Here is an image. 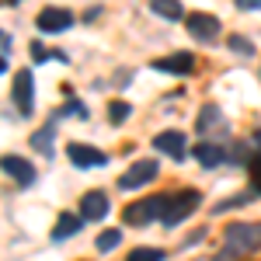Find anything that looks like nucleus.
<instances>
[{"label":"nucleus","mask_w":261,"mask_h":261,"mask_svg":"<svg viewBox=\"0 0 261 261\" xmlns=\"http://www.w3.org/2000/svg\"><path fill=\"white\" fill-rule=\"evenodd\" d=\"M223 247L233 251L237 258H247V254L261 251V223H230Z\"/></svg>","instance_id":"obj_1"},{"label":"nucleus","mask_w":261,"mask_h":261,"mask_svg":"<svg viewBox=\"0 0 261 261\" xmlns=\"http://www.w3.org/2000/svg\"><path fill=\"white\" fill-rule=\"evenodd\" d=\"M202 205V195L195 192V188H181V192H174L171 199H167V209H164V226L171 230V226H178V223H185L195 209Z\"/></svg>","instance_id":"obj_2"},{"label":"nucleus","mask_w":261,"mask_h":261,"mask_svg":"<svg viewBox=\"0 0 261 261\" xmlns=\"http://www.w3.org/2000/svg\"><path fill=\"white\" fill-rule=\"evenodd\" d=\"M167 199L171 195H150V199H143V202H133V205H125L122 220L129 223V226H146V223H153V220H164Z\"/></svg>","instance_id":"obj_3"},{"label":"nucleus","mask_w":261,"mask_h":261,"mask_svg":"<svg viewBox=\"0 0 261 261\" xmlns=\"http://www.w3.org/2000/svg\"><path fill=\"white\" fill-rule=\"evenodd\" d=\"M11 98H14V105H18V112L28 119L32 108H35V77H32V70H18V73H14Z\"/></svg>","instance_id":"obj_4"},{"label":"nucleus","mask_w":261,"mask_h":261,"mask_svg":"<svg viewBox=\"0 0 261 261\" xmlns=\"http://www.w3.org/2000/svg\"><path fill=\"white\" fill-rule=\"evenodd\" d=\"M157 171H161V167H157V161H150V157H146V161H136V164H133V167H129V171L119 178V188H125V192L143 188V185H150V181L157 178Z\"/></svg>","instance_id":"obj_5"},{"label":"nucleus","mask_w":261,"mask_h":261,"mask_svg":"<svg viewBox=\"0 0 261 261\" xmlns=\"http://www.w3.org/2000/svg\"><path fill=\"white\" fill-rule=\"evenodd\" d=\"M35 24H39L42 35H60V32H66L73 24V14L66 7H45V11H39Z\"/></svg>","instance_id":"obj_6"},{"label":"nucleus","mask_w":261,"mask_h":261,"mask_svg":"<svg viewBox=\"0 0 261 261\" xmlns=\"http://www.w3.org/2000/svg\"><path fill=\"white\" fill-rule=\"evenodd\" d=\"M0 171L7 174V178H14L18 185H35V167H32V161H24V157H18V153H7V157H0Z\"/></svg>","instance_id":"obj_7"},{"label":"nucleus","mask_w":261,"mask_h":261,"mask_svg":"<svg viewBox=\"0 0 261 261\" xmlns=\"http://www.w3.org/2000/svg\"><path fill=\"white\" fill-rule=\"evenodd\" d=\"M185 24H188V32H192V39L199 42H216L220 39V18H213V14H188L185 18Z\"/></svg>","instance_id":"obj_8"},{"label":"nucleus","mask_w":261,"mask_h":261,"mask_svg":"<svg viewBox=\"0 0 261 261\" xmlns=\"http://www.w3.org/2000/svg\"><path fill=\"white\" fill-rule=\"evenodd\" d=\"M66 157H70L73 167H105L108 164V157L101 153L98 146H84V143H70L66 146Z\"/></svg>","instance_id":"obj_9"},{"label":"nucleus","mask_w":261,"mask_h":261,"mask_svg":"<svg viewBox=\"0 0 261 261\" xmlns=\"http://www.w3.org/2000/svg\"><path fill=\"white\" fill-rule=\"evenodd\" d=\"M153 70H161V73H192L195 70V56L192 53H171V56H164V60H153Z\"/></svg>","instance_id":"obj_10"},{"label":"nucleus","mask_w":261,"mask_h":261,"mask_svg":"<svg viewBox=\"0 0 261 261\" xmlns=\"http://www.w3.org/2000/svg\"><path fill=\"white\" fill-rule=\"evenodd\" d=\"M153 146L167 153V157H174V161H185V133L178 129H167V133H157L153 136Z\"/></svg>","instance_id":"obj_11"},{"label":"nucleus","mask_w":261,"mask_h":261,"mask_svg":"<svg viewBox=\"0 0 261 261\" xmlns=\"http://www.w3.org/2000/svg\"><path fill=\"white\" fill-rule=\"evenodd\" d=\"M81 216L87 223L105 220V216H108V195H105V192H87L81 199Z\"/></svg>","instance_id":"obj_12"},{"label":"nucleus","mask_w":261,"mask_h":261,"mask_svg":"<svg viewBox=\"0 0 261 261\" xmlns=\"http://www.w3.org/2000/svg\"><path fill=\"white\" fill-rule=\"evenodd\" d=\"M195 129H199V133H226L220 105H202V108H199V119H195Z\"/></svg>","instance_id":"obj_13"},{"label":"nucleus","mask_w":261,"mask_h":261,"mask_svg":"<svg viewBox=\"0 0 261 261\" xmlns=\"http://www.w3.org/2000/svg\"><path fill=\"white\" fill-rule=\"evenodd\" d=\"M60 119H63L60 112H53V115H49V122L42 125L39 133H32V146H35V150H42L45 157L53 153V133H56V125H60Z\"/></svg>","instance_id":"obj_14"},{"label":"nucleus","mask_w":261,"mask_h":261,"mask_svg":"<svg viewBox=\"0 0 261 261\" xmlns=\"http://www.w3.org/2000/svg\"><path fill=\"white\" fill-rule=\"evenodd\" d=\"M84 226V216H73V213H63L60 220H56V226H53V241H70L73 233H81Z\"/></svg>","instance_id":"obj_15"},{"label":"nucleus","mask_w":261,"mask_h":261,"mask_svg":"<svg viewBox=\"0 0 261 261\" xmlns=\"http://www.w3.org/2000/svg\"><path fill=\"white\" fill-rule=\"evenodd\" d=\"M192 153H195V161H199L202 167H220V164L226 161V150H220L216 143H199Z\"/></svg>","instance_id":"obj_16"},{"label":"nucleus","mask_w":261,"mask_h":261,"mask_svg":"<svg viewBox=\"0 0 261 261\" xmlns=\"http://www.w3.org/2000/svg\"><path fill=\"white\" fill-rule=\"evenodd\" d=\"M150 11L164 21H181V14H185L178 0H150Z\"/></svg>","instance_id":"obj_17"},{"label":"nucleus","mask_w":261,"mask_h":261,"mask_svg":"<svg viewBox=\"0 0 261 261\" xmlns=\"http://www.w3.org/2000/svg\"><path fill=\"white\" fill-rule=\"evenodd\" d=\"M164 258H167V254H164L161 247H133L125 261H164Z\"/></svg>","instance_id":"obj_18"},{"label":"nucleus","mask_w":261,"mask_h":261,"mask_svg":"<svg viewBox=\"0 0 261 261\" xmlns=\"http://www.w3.org/2000/svg\"><path fill=\"white\" fill-rule=\"evenodd\" d=\"M119 244H122L119 230H105V233L98 237V251H112V247H119Z\"/></svg>","instance_id":"obj_19"},{"label":"nucleus","mask_w":261,"mask_h":261,"mask_svg":"<svg viewBox=\"0 0 261 261\" xmlns=\"http://www.w3.org/2000/svg\"><path fill=\"white\" fill-rule=\"evenodd\" d=\"M129 112H133V108H129L125 101H112V105H108V119H112V122L129 119Z\"/></svg>","instance_id":"obj_20"},{"label":"nucleus","mask_w":261,"mask_h":261,"mask_svg":"<svg viewBox=\"0 0 261 261\" xmlns=\"http://www.w3.org/2000/svg\"><path fill=\"white\" fill-rule=\"evenodd\" d=\"M251 192H254V195H261V153L251 161Z\"/></svg>","instance_id":"obj_21"},{"label":"nucleus","mask_w":261,"mask_h":261,"mask_svg":"<svg viewBox=\"0 0 261 261\" xmlns=\"http://www.w3.org/2000/svg\"><path fill=\"white\" fill-rule=\"evenodd\" d=\"M247 199H251V195H233V199H223L220 205H213V213L220 216V213H226V209H237V205H244Z\"/></svg>","instance_id":"obj_22"},{"label":"nucleus","mask_w":261,"mask_h":261,"mask_svg":"<svg viewBox=\"0 0 261 261\" xmlns=\"http://www.w3.org/2000/svg\"><path fill=\"white\" fill-rule=\"evenodd\" d=\"M230 45H233L237 53H254V45H251V42H244L241 35H233V39H230Z\"/></svg>","instance_id":"obj_23"},{"label":"nucleus","mask_w":261,"mask_h":261,"mask_svg":"<svg viewBox=\"0 0 261 261\" xmlns=\"http://www.w3.org/2000/svg\"><path fill=\"white\" fill-rule=\"evenodd\" d=\"M237 7H241V11H258L261 0H237Z\"/></svg>","instance_id":"obj_24"},{"label":"nucleus","mask_w":261,"mask_h":261,"mask_svg":"<svg viewBox=\"0 0 261 261\" xmlns=\"http://www.w3.org/2000/svg\"><path fill=\"white\" fill-rule=\"evenodd\" d=\"M233 258H237V254H233V251H226V247H223V251H220V254H216V258H213V261H233Z\"/></svg>","instance_id":"obj_25"},{"label":"nucleus","mask_w":261,"mask_h":261,"mask_svg":"<svg viewBox=\"0 0 261 261\" xmlns=\"http://www.w3.org/2000/svg\"><path fill=\"white\" fill-rule=\"evenodd\" d=\"M7 45H11V35H7V32H0V53H7Z\"/></svg>","instance_id":"obj_26"},{"label":"nucleus","mask_w":261,"mask_h":261,"mask_svg":"<svg viewBox=\"0 0 261 261\" xmlns=\"http://www.w3.org/2000/svg\"><path fill=\"white\" fill-rule=\"evenodd\" d=\"M4 70H7V56H0V73H4Z\"/></svg>","instance_id":"obj_27"},{"label":"nucleus","mask_w":261,"mask_h":261,"mask_svg":"<svg viewBox=\"0 0 261 261\" xmlns=\"http://www.w3.org/2000/svg\"><path fill=\"white\" fill-rule=\"evenodd\" d=\"M254 140H258V146H261V129H258V133H254Z\"/></svg>","instance_id":"obj_28"},{"label":"nucleus","mask_w":261,"mask_h":261,"mask_svg":"<svg viewBox=\"0 0 261 261\" xmlns=\"http://www.w3.org/2000/svg\"><path fill=\"white\" fill-rule=\"evenodd\" d=\"M11 4H21V0H11Z\"/></svg>","instance_id":"obj_29"}]
</instances>
